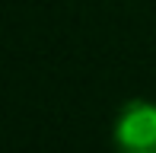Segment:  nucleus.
<instances>
[{
	"mask_svg": "<svg viewBox=\"0 0 156 153\" xmlns=\"http://www.w3.org/2000/svg\"><path fill=\"white\" fill-rule=\"evenodd\" d=\"M112 144L118 153H156V102H124L112 124Z\"/></svg>",
	"mask_w": 156,
	"mask_h": 153,
	"instance_id": "nucleus-1",
	"label": "nucleus"
}]
</instances>
